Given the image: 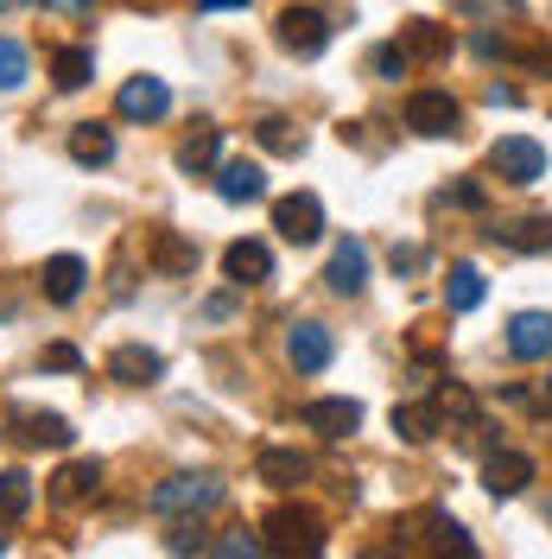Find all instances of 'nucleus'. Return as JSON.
Masks as SVG:
<instances>
[{"mask_svg": "<svg viewBox=\"0 0 552 559\" xmlns=\"http://www.w3.org/2000/svg\"><path fill=\"white\" fill-rule=\"evenodd\" d=\"M261 547L267 554H324V515L305 509V502H279L274 515L261 522Z\"/></svg>", "mask_w": 552, "mask_h": 559, "instance_id": "nucleus-1", "label": "nucleus"}, {"mask_svg": "<svg viewBox=\"0 0 552 559\" xmlns=\"http://www.w3.org/2000/svg\"><path fill=\"white\" fill-rule=\"evenodd\" d=\"M489 173L502 178V185H540L547 178V146L540 140H527V134H502L495 146H489Z\"/></svg>", "mask_w": 552, "mask_h": 559, "instance_id": "nucleus-2", "label": "nucleus"}, {"mask_svg": "<svg viewBox=\"0 0 552 559\" xmlns=\"http://www.w3.org/2000/svg\"><path fill=\"white\" fill-rule=\"evenodd\" d=\"M216 502H223V484H216V477H191V471H184V477H166V484L146 496L153 515H204Z\"/></svg>", "mask_w": 552, "mask_h": 559, "instance_id": "nucleus-3", "label": "nucleus"}, {"mask_svg": "<svg viewBox=\"0 0 552 559\" xmlns=\"http://www.w3.org/2000/svg\"><path fill=\"white\" fill-rule=\"evenodd\" d=\"M274 38L292 51V58H317V51L331 45V20H324L317 7H286L279 26H274Z\"/></svg>", "mask_w": 552, "mask_h": 559, "instance_id": "nucleus-4", "label": "nucleus"}, {"mask_svg": "<svg viewBox=\"0 0 552 559\" xmlns=\"http://www.w3.org/2000/svg\"><path fill=\"white\" fill-rule=\"evenodd\" d=\"M457 121H464V108L451 103V90H413L407 96V128L425 140H445L457 134Z\"/></svg>", "mask_w": 552, "mask_h": 559, "instance_id": "nucleus-5", "label": "nucleus"}, {"mask_svg": "<svg viewBox=\"0 0 552 559\" xmlns=\"http://www.w3.org/2000/svg\"><path fill=\"white\" fill-rule=\"evenodd\" d=\"M274 229L286 242H317L324 236V204H317V191H292V198H279L274 204Z\"/></svg>", "mask_w": 552, "mask_h": 559, "instance_id": "nucleus-6", "label": "nucleus"}, {"mask_svg": "<svg viewBox=\"0 0 552 559\" xmlns=\"http://www.w3.org/2000/svg\"><path fill=\"white\" fill-rule=\"evenodd\" d=\"M146 267L166 280H184V274H197V248L184 242L178 229H146Z\"/></svg>", "mask_w": 552, "mask_h": 559, "instance_id": "nucleus-7", "label": "nucleus"}, {"mask_svg": "<svg viewBox=\"0 0 552 559\" xmlns=\"http://www.w3.org/2000/svg\"><path fill=\"white\" fill-rule=\"evenodd\" d=\"M324 286H331V293H344V299H356V293L369 286V248L356 242V236H344V242L331 248V267H324Z\"/></svg>", "mask_w": 552, "mask_h": 559, "instance_id": "nucleus-8", "label": "nucleus"}, {"mask_svg": "<svg viewBox=\"0 0 552 559\" xmlns=\"http://www.w3.org/2000/svg\"><path fill=\"white\" fill-rule=\"evenodd\" d=\"M299 426H305V432H324V439H349V432L362 426V407L344 401V394H331V401H305V407H299Z\"/></svg>", "mask_w": 552, "mask_h": 559, "instance_id": "nucleus-9", "label": "nucleus"}, {"mask_svg": "<svg viewBox=\"0 0 552 559\" xmlns=\"http://www.w3.org/2000/svg\"><path fill=\"white\" fill-rule=\"evenodd\" d=\"M115 108H121V121H159V115L172 108V90H166L159 76H128L121 96H115Z\"/></svg>", "mask_w": 552, "mask_h": 559, "instance_id": "nucleus-10", "label": "nucleus"}, {"mask_svg": "<svg viewBox=\"0 0 552 559\" xmlns=\"http://www.w3.org/2000/svg\"><path fill=\"white\" fill-rule=\"evenodd\" d=\"M331 356H337V344H331V331H324V324H292V331H286V362H292L299 376L331 369Z\"/></svg>", "mask_w": 552, "mask_h": 559, "instance_id": "nucleus-11", "label": "nucleus"}, {"mask_svg": "<svg viewBox=\"0 0 552 559\" xmlns=\"http://www.w3.org/2000/svg\"><path fill=\"white\" fill-rule=\"evenodd\" d=\"M508 356H520V362H547L552 356V312H515L508 318Z\"/></svg>", "mask_w": 552, "mask_h": 559, "instance_id": "nucleus-12", "label": "nucleus"}, {"mask_svg": "<svg viewBox=\"0 0 552 559\" xmlns=\"http://www.w3.org/2000/svg\"><path fill=\"white\" fill-rule=\"evenodd\" d=\"M159 376H166V362H159V349H146V344H121L108 356V382H121V388H153Z\"/></svg>", "mask_w": 552, "mask_h": 559, "instance_id": "nucleus-13", "label": "nucleus"}, {"mask_svg": "<svg viewBox=\"0 0 552 559\" xmlns=\"http://www.w3.org/2000/svg\"><path fill=\"white\" fill-rule=\"evenodd\" d=\"M533 484V457L527 452H489L483 457V489L502 502V496H520V489Z\"/></svg>", "mask_w": 552, "mask_h": 559, "instance_id": "nucleus-14", "label": "nucleus"}, {"mask_svg": "<svg viewBox=\"0 0 552 559\" xmlns=\"http://www.w3.org/2000/svg\"><path fill=\"white\" fill-rule=\"evenodd\" d=\"M216 198L223 204H254V198H267V173L254 159H223L216 166Z\"/></svg>", "mask_w": 552, "mask_h": 559, "instance_id": "nucleus-15", "label": "nucleus"}, {"mask_svg": "<svg viewBox=\"0 0 552 559\" xmlns=\"http://www.w3.org/2000/svg\"><path fill=\"white\" fill-rule=\"evenodd\" d=\"M83 280H89L83 254H51V261H45V274H38V286H45V299H51V306H76V299H83Z\"/></svg>", "mask_w": 552, "mask_h": 559, "instance_id": "nucleus-16", "label": "nucleus"}, {"mask_svg": "<svg viewBox=\"0 0 552 559\" xmlns=\"http://www.w3.org/2000/svg\"><path fill=\"white\" fill-rule=\"evenodd\" d=\"M254 471H261V484H274V489H299L311 477V457L292 452V445H261Z\"/></svg>", "mask_w": 552, "mask_h": 559, "instance_id": "nucleus-17", "label": "nucleus"}, {"mask_svg": "<svg viewBox=\"0 0 552 559\" xmlns=\"http://www.w3.org/2000/svg\"><path fill=\"white\" fill-rule=\"evenodd\" d=\"M103 489V464L96 457H76V464H64L58 477H51V502L58 509H76V502H89Z\"/></svg>", "mask_w": 552, "mask_h": 559, "instance_id": "nucleus-18", "label": "nucleus"}, {"mask_svg": "<svg viewBox=\"0 0 552 559\" xmlns=\"http://www.w3.org/2000/svg\"><path fill=\"white\" fill-rule=\"evenodd\" d=\"M223 274L236 286H261V280H274V254H267V242H229L223 248Z\"/></svg>", "mask_w": 552, "mask_h": 559, "instance_id": "nucleus-19", "label": "nucleus"}, {"mask_svg": "<svg viewBox=\"0 0 552 559\" xmlns=\"http://www.w3.org/2000/svg\"><path fill=\"white\" fill-rule=\"evenodd\" d=\"M439 426H445V401H439V394H432V401H407V407H394V432H400L407 445L439 439Z\"/></svg>", "mask_w": 552, "mask_h": 559, "instance_id": "nucleus-20", "label": "nucleus"}, {"mask_svg": "<svg viewBox=\"0 0 552 559\" xmlns=\"http://www.w3.org/2000/svg\"><path fill=\"white\" fill-rule=\"evenodd\" d=\"M489 299V280L477 261H451V280H445V306L451 312H477Z\"/></svg>", "mask_w": 552, "mask_h": 559, "instance_id": "nucleus-21", "label": "nucleus"}, {"mask_svg": "<svg viewBox=\"0 0 552 559\" xmlns=\"http://www.w3.org/2000/svg\"><path fill=\"white\" fill-rule=\"evenodd\" d=\"M502 248H515V254H547L552 248V216H520V223H502V229H489Z\"/></svg>", "mask_w": 552, "mask_h": 559, "instance_id": "nucleus-22", "label": "nucleus"}, {"mask_svg": "<svg viewBox=\"0 0 552 559\" xmlns=\"http://www.w3.org/2000/svg\"><path fill=\"white\" fill-rule=\"evenodd\" d=\"M13 426H20V439H26V445H58V452L76 439L64 414H38V407H20V414H13Z\"/></svg>", "mask_w": 552, "mask_h": 559, "instance_id": "nucleus-23", "label": "nucleus"}, {"mask_svg": "<svg viewBox=\"0 0 552 559\" xmlns=\"http://www.w3.org/2000/svg\"><path fill=\"white\" fill-rule=\"evenodd\" d=\"M70 159H76V166H108V159H115V134H108L103 121L70 128Z\"/></svg>", "mask_w": 552, "mask_h": 559, "instance_id": "nucleus-24", "label": "nucleus"}, {"mask_svg": "<svg viewBox=\"0 0 552 559\" xmlns=\"http://www.w3.org/2000/svg\"><path fill=\"white\" fill-rule=\"evenodd\" d=\"M400 45H407V58H425V64L451 58V33L445 26H432V20H413V26L400 33Z\"/></svg>", "mask_w": 552, "mask_h": 559, "instance_id": "nucleus-25", "label": "nucleus"}, {"mask_svg": "<svg viewBox=\"0 0 552 559\" xmlns=\"http://www.w3.org/2000/svg\"><path fill=\"white\" fill-rule=\"evenodd\" d=\"M216 153H223V134H216V128H197L191 140H178V173H191V178L209 173Z\"/></svg>", "mask_w": 552, "mask_h": 559, "instance_id": "nucleus-26", "label": "nucleus"}, {"mask_svg": "<svg viewBox=\"0 0 552 559\" xmlns=\"http://www.w3.org/2000/svg\"><path fill=\"white\" fill-rule=\"evenodd\" d=\"M254 140H261L267 153H286V159H292V153H305V134H299L286 115H261V121H254Z\"/></svg>", "mask_w": 552, "mask_h": 559, "instance_id": "nucleus-27", "label": "nucleus"}, {"mask_svg": "<svg viewBox=\"0 0 552 559\" xmlns=\"http://www.w3.org/2000/svg\"><path fill=\"white\" fill-rule=\"evenodd\" d=\"M33 515V477L26 471H0V522Z\"/></svg>", "mask_w": 552, "mask_h": 559, "instance_id": "nucleus-28", "label": "nucleus"}, {"mask_svg": "<svg viewBox=\"0 0 552 559\" xmlns=\"http://www.w3.org/2000/svg\"><path fill=\"white\" fill-rule=\"evenodd\" d=\"M89 70H96V58H89L83 45H64V51L51 58V83H58V90H83V83H89Z\"/></svg>", "mask_w": 552, "mask_h": 559, "instance_id": "nucleus-29", "label": "nucleus"}, {"mask_svg": "<svg viewBox=\"0 0 552 559\" xmlns=\"http://www.w3.org/2000/svg\"><path fill=\"white\" fill-rule=\"evenodd\" d=\"M26 83V45L20 38H0V96Z\"/></svg>", "mask_w": 552, "mask_h": 559, "instance_id": "nucleus-30", "label": "nucleus"}, {"mask_svg": "<svg viewBox=\"0 0 552 559\" xmlns=\"http://www.w3.org/2000/svg\"><path fill=\"white\" fill-rule=\"evenodd\" d=\"M407 64H413V58H407V45H381V51H375V76H387V83H394V76H407Z\"/></svg>", "mask_w": 552, "mask_h": 559, "instance_id": "nucleus-31", "label": "nucleus"}, {"mask_svg": "<svg viewBox=\"0 0 552 559\" xmlns=\"http://www.w3.org/2000/svg\"><path fill=\"white\" fill-rule=\"evenodd\" d=\"M387 261H394V274H419V267H425V248H400V242H394Z\"/></svg>", "mask_w": 552, "mask_h": 559, "instance_id": "nucleus-32", "label": "nucleus"}, {"mask_svg": "<svg viewBox=\"0 0 552 559\" xmlns=\"http://www.w3.org/2000/svg\"><path fill=\"white\" fill-rule=\"evenodd\" d=\"M166 547H172V554H209V540L197 534V527H178V534L166 540Z\"/></svg>", "mask_w": 552, "mask_h": 559, "instance_id": "nucleus-33", "label": "nucleus"}, {"mask_svg": "<svg viewBox=\"0 0 552 559\" xmlns=\"http://www.w3.org/2000/svg\"><path fill=\"white\" fill-rule=\"evenodd\" d=\"M45 369H83L76 344H51V349H45Z\"/></svg>", "mask_w": 552, "mask_h": 559, "instance_id": "nucleus-34", "label": "nucleus"}, {"mask_svg": "<svg viewBox=\"0 0 552 559\" xmlns=\"http://www.w3.org/2000/svg\"><path fill=\"white\" fill-rule=\"evenodd\" d=\"M451 204L457 210H483V191H477V185H451Z\"/></svg>", "mask_w": 552, "mask_h": 559, "instance_id": "nucleus-35", "label": "nucleus"}, {"mask_svg": "<svg viewBox=\"0 0 552 559\" xmlns=\"http://www.w3.org/2000/svg\"><path fill=\"white\" fill-rule=\"evenodd\" d=\"M38 7H51V13H70V20H76V13H89L96 0H38Z\"/></svg>", "mask_w": 552, "mask_h": 559, "instance_id": "nucleus-36", "label": "nucleus"}, {"mask_svg": "<svg viewBox=\"0 0 552 559\" xmlns=\"http://www.w3.org/2000/svg\"><path fill=\"white\" fill-rule=\"evenodd\" d=\"M489 103H495V108H515L520 90H515V83H495V90H489Z\"/></svg>", "mask_w": 552, "mask_h": 559, "instance_id": "nucleus-37", "label": "nucleus"}, {"mask_svg": "<svg viewBox=\"0 0 552 559\" xmlns=\"http://www.w3.org/2000/svg\"><path fill=\"white\" fill-rule=\"evenodd\" d=\"M0 527H7V522H0ZM0 554H7V534H0Z\"/></svg>", "mask_w": 552, "mask_h": 559, "instance_id": "nucleus-38", "label": "nucleus"}, {"mask_svg": "<svg viewBox=\"0 0 552 559\" xmlns=\"http://www.w3.org/2000/svg\"><path fill=\"white\" fill-rule=\"evenodd\" d=\"M7 7H13V0H0V13H7Z\"/></svg>", "mask_w": 552, "mask_h": 559, "instance_id": "nucleus-39", "label": "nucleus"}, {"mask_svg": "<svg viewBox=\"0 0 552 559\" xmlns=\"http://www.w3.org/2000/svg\"><path fill=\"white\" fill-rule=\"evenodd\" d=\"M547 401H552V382H547Z\"/></svg>", "mask_w": 552, "mask_h": 559, "instance_id": "nucleus-40", "label": "nucleus"}, {"mask_svg": "<svg viewBox=\"0 0 552 559\" xmlns=\"http://www.w3.org/2000/svg\"><path fill=\"white\" fill-rule=\"evenodd\" d=\"M0 439H7V432H0Z\"/></svg>", "mask_w": 552, "mask_h": 559, "instance_id": "nucleus-41", "label": "nucleus"}]
</instances>
